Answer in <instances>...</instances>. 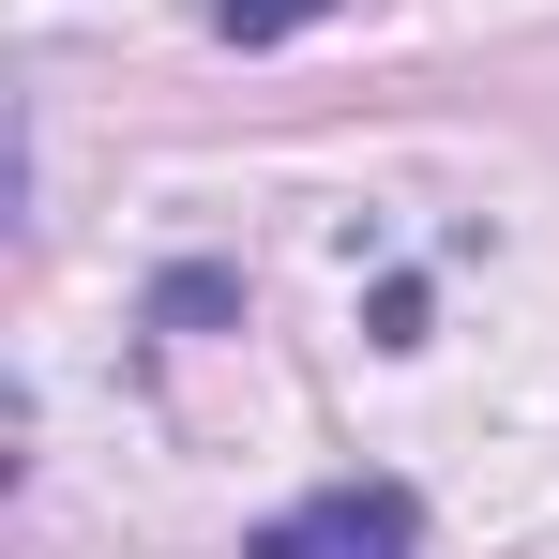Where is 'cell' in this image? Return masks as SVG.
Returning a JSON list of instances; mask_svg holds the SVG:
<instances>
[{"label": "cell", "mask_w": 559, "mask_h": 559, "mask_svg": "<svg viewBox=\"0 0 559 559\" xmlns=\"http://www.w3.org/2000/svg\"><path fill=\"white\" fill-rule=\"evenodd\" d=\"M242 559H424V514H408V484H318V499L258 514Z\"/></svg>", "instance_id": "1"}, {"label": "cell", "mask_w": 559, "mask_h": 559, "mask_svg": "<svg viewBox=\"0 0 559 559\" xmlns=\"http://www.w3.org/2000/svg\"><path fill=\"white\" fill-rule=\"evenodd\" d=\"M318 15H333V0H212L227 46H287V31H318Z\"/></svg>", "instance_id": "2"}]
</instances>
